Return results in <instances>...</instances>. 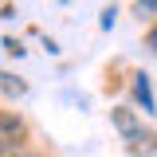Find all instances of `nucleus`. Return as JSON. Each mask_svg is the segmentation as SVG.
<instances>
[{"label": "nucleus", "instance_id": "f257e3e1", "mask_svg": "<svg viewBox=\"0 0 157 157\" xmlns=\"http://www.w3.org/2000/svg\"><path fill=\"white\" fill-rule=\"evenodd\" d=\"M110 122H114V130L126 137V141H137V137L145 134V130H141V118H137L130 106H114V110H110Z\"/></svg>", "mask_w": 157, "mask_h": 157}, {"label": "nucleus", "instance_id": "f03ea898", "mask_svg": "<svg viewBox=\"0 0 157 157\" xmlns=\"http://www.w3.org/2000/svg\"><path fill=\"white\" fill-rule=\"evenodd\" d=\"M20 134H24V118H20V114H8V110H0V153H4L8 145H16Z\"/></svg>", "mask_w": 157, "mask_h": 157}, {"label": "nucleus", "instance_id": "7ed1b4c3", "mask_svg": "<svg viewBox=\"0 0 157 157\" xmlns=\"http://www.w3.org/2000/svg\"><path fill=\"white\" fill-rule=\"evenodd\" d=\"M134 94H137V102H141L145 114H157V98H153V86H149V75L145 71L134 75Z\"/></svg>", "mask_w": 157, "mask_h": 157}, {"label": "nucleus", "instance_id": "20e7f679", "mask_svg": "<svg viewBox=\"0 0 157 157\" xmlns=\"http://www.w3.org/2000/svg\"><path fill=\"white\" fill-rule=\"evenodd\" d=\"M0 90H4L8 98H20V94H28V82L16 78L12 71H0Z\"/></svg>", "mask_w": 157, "mask_h": 157}, {"label": "nucleus", "instance_id": "39448f33", "mask_svg": "<svg viewBox=\"0 0 157 157\" xmlns=\"http://www.w3.org/2000/svg\"><path fill=\"white\" fill-rule=\"evenodd\" d=\"M134 16H137V20L157 16V0H137V4H134Z\"/></svg>", "mask_w": 157, "mask_h": 157}, {"label": "nucleus", "instance_id": "423d86ee", "mask_svg": "<svg viewBox=\"0 0 157 157\" xmlns=\"http://www.w3.org/2000/svg\"><path fill=\"white\" fill-rule=\"evenodd\" d=\"M98 24H102V32H110V28L118 24V8H114V4H106V8H102V16H98Z\"/></svg>", "mask_w": 157, "mask_h": 157}, {"label": "nucleus", "instance_id": "0eeeda50", "mask_svg": "<svg viewBox=\"0 0 157 157\" xmlns=\"http://www.w3.org/2000/svg\"><path fill=\"white\" fill-rule=\"evenodd\" d=\"M0 157H39V153H36V149H28V145H20V141H16V145H8V149H4Z\"/></svg>", "mask_w": 157, "mask_h": 157}, {"label": "nucleus", "instance_id": "6e6552de", "mask_svg": "<svg viewBox=\"0 0 157 157\" xmlns=\"http://www.w3.org/2000/svg\"><path fill=\"white\" fill-rule=\"evenodd\" d=\"M0 47H4V51H8V55H24V43H20V39H12V36H4V43H0Z\"/></svg>", "mask_w": 157, "mask_h": 157}, {"label": "nucleus", "instance_id": "1a4fd4ad", "mask_svg": "<svg viewBox=\"0 0 157 157\" xmlns=\"http://www.w3.org/2000/svg\"><path fill=\"white\" fill-rule=\"evenodd\" d=\"M145 47H149V51H157V24L149 28V36H145Z\"/></svg>", "mask_w": 157, "mask_h": 157}]
</instances>
